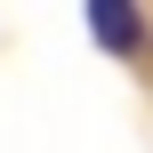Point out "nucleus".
Returning <instances> with one entry per match:
<instances>
[{
	"mask_svg": "<svg viewBox=\"0 0 153 153\" xmlns=\"http://www.w3.org/2000/svg\"><path fill=\"white\" fill-rule=\"evenodd\" d=\"M89 32L113 48V56H129L137 40H145V24H137V8H121V0H89Z\"/></svg>",
	"mask_w": 153,
	"mask_h": 153,
	"instance_id": "obj_1",
	"label": "nucleus"
}]
</instances>
